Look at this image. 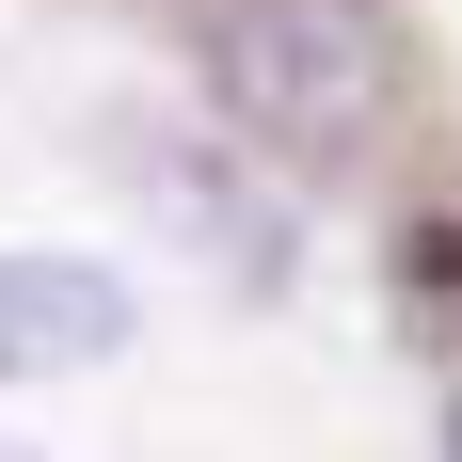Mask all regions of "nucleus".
Listing matches in <instances>:
<instances>
[{
  "instance_id": "nucleus-5",
  "label": "nucleus",
  "mask_w": 462,
  "mask_h": 462,
  "mask_svg": "<svg viewBox=\"0 0 462 462\" xmlns=\"http://www.w3.org/2000/svg\"><path fill=\"white\" fill-rule=\"evenodd\" d=\"M447 462H462V447H447Z\"/></svg>"
},
{
  "instance_id": "nucleus-3",
  "label": "nucleus",
  "mask_w": 462,
  "mask_h": 462,
  "mask_svg": "<svg viewBox=\"0 0 462 462\" xmlns=\"http://www.w3.org/2000/svg\"><path fill=\"white\" fill-rule=\"evenodd\" d=\"M128 351V287L96 255H0V383H64Z\"/></svg>"
},
{
  "instance_id": "nucleus-4",
  "label": "nucleus",
  "mask_w": 462,
  "mask_h": 462,
  "mask_svg": "<svg viewBox=\"0 0 462 462\" xmlns=\"http://www.w3.org/2000/svg\"><path fill=\"white\" fill-rule=\"evenodd\" d=\"M399 287H415V335H430V351H462V208H430V224L399 239Z\"/></svg>"
},
{
  "instance_id": "nucleus-2",
  "label": "nucleus",
  "mask_w": 462,
  "mask_h": 462,
  "mask_svg": "<svg viewBox=\"0 0 462 462\" xmlns=\"http://www.w3.org/2000/svg\"><path fill=\"white\" fill-rule=\"evenodd\" d=\"M128 191L160 224L239 287V303H272L303 272V224H287V191H255V143H191V128H128Z\"/></svg>"
},
{
  "instance_id": "nucleus-1",
  "label": "nucleus",
  "mask_w": 462,
  "mask_h": 462,
  "mask_svg": "<svg viewBox=\"0 0 462 462\" xmlns=\"http://www.w3.org/2000/svg\"><path fill=\"white\" fill-rule=\"evenodd\" d=\"M208 96H224V143L335 176L383 128V48L351 0H208Z\"/></svg>"
}]
</instances>
